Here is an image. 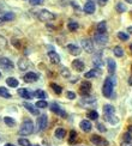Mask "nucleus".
I'll use <instances>...</instances> for the list:
<instances>
[{
    "instance_id": "obj_6",
    "label": "nucleus",
    "mask_w": 132,
    "mask_h": 146,
    "mask_svg": "<svg viewBox=\"0 0 132 146\" xmlns=\"http://www.w3.org/2000/svg\"><path fill=\"white\" fill-rule=\"evenodd\" d=\"M90 141H91L95 146H108V141L106 139H103L97 134H94V135L90 137Z\"/></svg>"
},
{
    "instance_id": "obj_21",
    "label": "nucleus",
    "mask_w": 132,
    "mask_h": 146,
    "mask_svg": "<svg viewBox=\"0 0 132 146\" xmlns=\"http://www.w3.org/2000/svg\"><path fill=\"white\" fill-rule=\"evenodd\" d=\"M30 66H31V64H30L28 60H25V59H21L19 61H18V67H19L21 71L28 70V67H30Z\"/></svg>"
},
{
    "instance_id": "obj_55",
    "label": "nucleus",
    "mask_w": 132,
    "mask_h": 146,
    "mask_svg": "<svg viewBox=\"0 0 132 146\" xmlns=\"http://www.w3.org/2000/svg\"><path fill=\"white\" fill-rule=\"evenodd\" d=\"M130 50H131V52H132V44H131V46H130Z\"/></svg>"
},
{
    "instance_id": "obj_40",
    "label": "nucleus",
    "mask_w": 132,
    "mask_h": 146,
    "mask_svg": "<svg viewBox=\"0 0 132 146\" xmlns=\"http://www.w3.org/2000/svg\"><path fill=\"white\" fill-rule=\"evenodd\" d=\"M118 37L121 40V41H129V37L130 36L126 34V33H123V31H120V33H118Z\"/></svg>"
},
{
    "instance_id": "obj_36",
    "label": "nucleus",
    "mask_w": 132,
    "mask_h": 146,
    "mask_svg": "<svg viewBox=\"0 0 132 146\" xmlns=\"http://www.w3.org/2000/svg\"><path fill=\"white\" fill-rule=\"evenodd\" d=\"M105 119H106L109 123H112V125H115V123L119 122V119H118L117 116H114V115H111V116H106Z\"/></svg>"
},
{
    "instance_id": "obj_11",
    "label": "nucleus",
    "mask_w": 132,
    "mask_h": 146,
    "mask_svg": "<svg viewBox=\"0 0 132 146\" xmlns=\"http://www.w3.org/2000/svg\"><path fill=\"white\" fill-rule=\"evenodd\" d=\"M83 10H84L85 13L93 15L94 12H95V10H96V5H95L94 1H91V0H88V1L85 3V5H84V9Z\"/></svg>"
},
{
    "instance_id": "obj_1",
    "label": "nucleus",
    "mask_w": 132,
    "mask_h": 146,
    "mask_svg": "<svg viewBox=\"0 0 132 146\" xmlns=\"http://www.w3.org/2000/svg\"><path fill=\"white\" fill-rule=\"evenodd\" d=\"M114 84H115V80L111 77H107L106 80L103 83V86H102V94L106 98H111L112 95H113V88H114Z\"/></svg>"
},
{
    "instance_id": "obj_25",
    "label": "nucleus",
    "mask_w": 132,
    "mask_h": 146,
    "mask_svg": "<svg viewBox=\"0 0 132 146\" xmlns=\"http://www.w3.org/2000/svg\"><path fill=\"white\" fill-rule=\"evenodd\" d=\"M96 29H97V33L99 34H106V29H107V23L105 21H102L97 24V27H96Z\"/></svg>"
},
{
    "instance_id": "obj_26",
    "label": "nucleus",
    "mask_w": 132,
    "mask_h": 146,
    "mask_svg": "<svg viewBox=\"0 0 132 146\" xmlns=\"http://www.w3.org/2000/svg\"><path fill=\"white\" fill-rule=\"evenodd\" d=\"M6 84L11 88H17L18 86V80L13 77H9L7 79H6Z\"/></svg>"
},
{
    "instance_id": "obj_57",
    "label": "nucleus",
    "mask_w": 132,
    "mask_h": 146,
    "mask_svg": "<svg viewBox=\"0 0 132 146\" xmlns=\"http://www.w3.org/2000/svg\"><path fill=\"white\" fill-rule=\"evenodd\" d=\"M0 77H1V73H0Z\"/></svg>"
},
{
    "instance_id": "obj_38",
    "label": "nucleus",
    "mask_w": 132,
    "mask_h": 146,
    "mask_svg": "<svg viewBox=\"0 0 132 146\" xmlns=\"http://www.w3.org/2000/svg\"><path fill=\"white\" fill-rule=\"evenodd\" d=\"M18 144H19L21 146H31V144H30V141L28 140V139H24V138L18 139Z\"/></svg>"
},
{
    "instance_id": "obj_46",
    "label": "nucleus",
    "mask_w": 132,
    "mask_h": 146,
    "mask_svg": "<svg viewBox=\"0 0 132 146\" xmlns=\"http://www.w3.org/2000/svg\"><path fill=\"white\" fill-rule=\"evenodd\" d=\"M66 96H67L69 100H75L76 98V94L75 92H71V91H67V92H66Z\"/></svg>"
},
{
    "instance_id": "obj_29",
    "label": "nucleus",
    "mask_w": 132,
    "mask_h": 146,
    "mask_svg": "<svg viewBox=\"0 0 132 146\" xmlns=\"http://www.w3.org/2000/svg\"><path fill=\"white\" fill-rule=\"evenodd\" d=\"M55 137L58 138V139H64L65 138V135H66V132H65V129L64 128H57V131H55Z\"/></svg>"
},
{
    "instance_id": "obj_47",
    "label": "nucleus",
    "mask_w": 132,
    "mask_h": 146,
    "mask_svg": "<svg viewBox=\"0 0 132 146\" xmlns=\"http://www.w3.org/2000/svg\"><path fill=\"white\" fill-rule=\"evenodd\" d=\"M97 128H99L100 132H106V128L103 127V125H102V123H99L97 125Z\"/></svg>"
},
{
    "instance_id": "obj_31",
    "label": "nucleus",
    "mask_w": 132,
    "mask_h": 146,
    "mask_svg": "<svg viewBox=\"0 0 132 146\" xmlns=\"http://www.w3.org/2000/svg\"><path fill=\"white\" fill-rule=\"evenodd\" d=\"M35 97H37V98H41L42 101H43L46 97H47V94L45 92V91H42V90H37V91H35V92L33 94Z\"/></svg>"
},
{
    "instance_id": "obj_23",
    "label": "nucleus",
    "mask_w": 132,
    "mask_h": 146,
    "mask_svg": "<svg viewBox=\"0 0 132 146\" xmlns=\"http://www.w3.org/2000/svg\"><path fill=\"white\" fill-rule=\"evenodd\" d=\"M79 28V24H78L76 21H69V23H67V29L70 30V31H72V33H75L76 30Z\"/></svg>"
},
{
    "instance_id": "obj_13",
    "label": "nucleus",
    "mask_w": 132,
    "mask_h": 146,
    "mask_svg": "<svg viewBox=\"0 0 132 146\" xmlns=\"http://www.w3.org/2000/svg\"><path fill=\"white\" fill-rule=\"evenodd\" d=\"M66 48H67L69 53L71 54V55H73V56H78V55H79V54L82 53L81 48H79V47H77L76 44H69Z\"/></svg>"
},
{
    "instance_id": "obj_28",
    "label": "nucleus",
    "mask_w": 132,
    "mask_h": 146,
    "mask_svg": "<svg viewBox=\"0 0 132 146\" xmlns=\"http://www.w3.org/2000/svg\"><path fill=\"white\" fill-rule=\"evenodd\" d=\"M4 122H5V125H7L9 127H15L16 126V121L12 117H10V116H5L4 117Z\"/></svg>"
},
{
    "instance_id": "obj_37",
    "label": "nucleus",
    "mask_w": 132,
    "mask_h": 146,
    "mask_svg": "<svg viewBox=\"0 0 132 146\" xmlns=\"http://www.w3.org/2000/svg\"><path fill=\"white\" fill-rule=\"evenodd\" d=\"M35 107H36V108H40V109H46V108L48 107V104H47V102H46V101H42V100H40V101L36 102Z\"/></svg>"
},
{
    "instance_id": "obj_17",
    "label": "nucleus",
    "mask_w": 132,
    "mask_h": 146,
    "mask_svg": "<svg viewBox=\"0 0 132 146\" xmlns=\"http://www.w3.org/2000/svg\"><path fill=\"white\" fill-rule=\"evenodd\" d=\"M23 107L27 109V110H29L30 113H31L33 115H39V110L37 108H36L35 106H33L31 103H28V102H24L23 103Z\"/></svg>"
},
{
    "instance_id": "obj_50",
    "label": "nucleus",
    "mask_w": 132,
    "mask_h": 146,
    "mask_svg": "<svg viewBox=\"0 0 132 146\" xmlns=\"http://www.w3.org/2000/svg\"><path fill=\"white\" fill-rule=\"evenodd\" d=\"M129 84H130V85H132V76H131V77H130V79H129Z\"/></svg>"
},
{
    "instance_id": "obj_44",
    "label": "nucleus",
    "mask_w": 132,
    "mask_h": 146,
    "mask_svg": "<svg viewBox=\"0 0 132 146\" xmlns=\"http://www.w3.org/2000/svg\"><path fill=\"white\" fill-rule=\"evenodd\" d=\"M96 101V97H84L83 98V102H85V103H93Z\"/></svg>"
},
{
    "instance_id": "obj_3",
    "label": "nucleus",
    "mask_w": 132,
    "mask_h": 146,
    "mask_svg": "<svg viewBox=\"0 0 132 146\" xmlns=\"http://www.w3.org/2000/svg\"><path fill=\"white\" fill-rule=\"evenodd\" d=\"M39 19L42 21V22H52L55 19V15L53 13V12L51 11H48V10H41L39 11Z\"/></svg>"
},
{
    "instance_id": "obj_51",
    "label": "nucleus",
    "mask_w": 132,
    "mask_h": 146,
    "mask_svg": "<svg viewBox=\"0 0 132 146\" xmlns=\"http://www.w3.org/2000/svg\"><path fill=\"white\" fill-rule=\"evenodd\" d=\"M127 31H129V33H131V34H132V27H130V28H129V29H127Z\"/></svg>"
},
{
    "instance_id": "obj_53",
    "label": "nucleus",
    "mask_w": 132,
    "mask_h": 146,
    "mask_svg": "<svg viewBox=\"0 0 132 146\" xmlns=\"http://www.w3.org/2000/svg\"><path fill=\"white\" fill-rule=\"evenodd\" d=\"M5 146H15V145H13V144H6Z\"/></svg>"
},
{
    "instance_id": "obj_27",
    "label": "nucleus",
    "mask_w": 132,
    "mask_h": 146,
    "mask_svg": "<svg viewBox=\"0 0 132 146\" xmlns=\"http://www.w3.org/2000/svg\"><path fill=\"white\" fill-rule=\"evenodd\" d=\"M113 53H114V55L118 56V58H121V56L124 55L123 48H121V47H119V46H117V47H114V48H113Z\"/></svg>"
},
{
    "instance_id": "obj_16",
    "label": "nucleus",
    "mask_w": 132,
    "mask_h": 146,
    "mask_svg": "<svg viewBox=\"0 0 132 146\" xmlns=\"http://www.w3.org/2000/svg\"><path fill=\"white\" fill-rule=\"evenodd\" d=\"M93 62L95 65V67H97V68H102V67H103V61H102V54L101 53L96 54L94 60H93Z\"/></svg>"
},
{
    "instance_id": "obj_49",
    "label": "nucleus",
    "mask_w": 132,
    "mask_h": 146,
    "mask_svg": "<svg viewBox=\"0 0 132 146\" xmlns=\"http://www.w3.org/2000/svg\"><path fill=\"white\" fill-rule=\"evenodd\" d=\"M121 146H132V143H125V141H123Z\"/></svg>"
},
{
    "instance_id": "obj_14",
    "label": "nucleus",
    "mask_w": 132,
    "mask_h": 146,
    "mask_svg": "<svg viewBox=\"0 0 132 146\" xmlns=\"http://www.w3.org/2000/svg\"><path fill=\"white\" fill-rule=\"evenodd\" d=\"M39 79V74H36L34 72H28L25 76H24V82L27 83H34Z\"/></svg>"
},
{
    "instance_id": "obj_48",
    "label": "nucleus",
    "mask_w": 132,
    "mask_h": 146,
    "mask_svg": "<svg viewBox=\"0 0 132 146\" xmlns=\"http://www.w3.org/2000/svg\"><path fill=\"white\" fill-rule=\"evenodd\" d=\"M107 1L108 0H97V3L101 5V6H103V5H106L107 4Z\"/></svg>"
},
{
    "instance_id": "obj_32",
    "label": "nucleus",
    "mask_w": 132,
    "mask_h": 146,
    "mask_svg": "<svg viewBox=\"0 0 132 146\" xmlns=\"http://www.w3.org/2000/svg\"><path fill=\"white\" fill-rule=\"evenodd\" d=\"M0 96L4 97V98H11V94L9 92V90L5 89L4 86L0 88Z\"/></svg>"
},
{
    "instance_id": "obj_20",
    "label": "nucleus",
    "mask_w": 132,
    "mask_h": 146,
    "mask_svg": "<svg viewBox=\"0 0 132 146\" xmlns=\"http://www.w3.org/2000/svg\"><path fill=\"white\" fill-rule=\"evenodd\" d=\"M48 58H49V60L53 64H59L60 62V56H59V54H57V52L51 50L49 53H48Z\"/></svg>"
},
{
    "instance_id": "obj_41",
    "label": "nucleus",
    "mask_w": 132,
    "mask_h": 146,
    "mask_svg": "<svg viewBox=\"0 0 132 146\" xmlns=\"http://www.w3.org/2000/svg\"><path fill=\"white\" fill-rule=\"evenodd\" d=\"M60 73H61V76H63L64 78H69V77L71 76V73H70L69 68H66V67H63L61 71H60Z\"/></svg>"
},
{
    "instance_id": "obj_19",
    "label": "nucleus",
    "mask_w": 132,
    "mask_h": 146,
    "mask_svg": "<svg viewBox=\"0 0 132 146\" xmlns=\"http://www.w3.org/2000/svg\"><path fill=\"white\" fill-rule=\"evenodd\" d=\"M107 65H108V73H109V74H114V73H115V68H117L115 61H114L113 59H108Z\"/></svg>"
},
{
    "instance_id": "obj_9",
    "label": "nucleus",
    "mask_w": 132,
    "mask_h": 146,
    "mask_svg": "<svg viewBox=\"0 0 132 146\" xmlns=\"http://www.w3.org/2000/svg\"><path fill=\"white\" fill-rule=\"evenodd\" d=\"M47 123H48V116L47 115H41L37 119V122H36V125H37V131L41 132V131L46 129Z\"/></svg>"
},
{
    "instance_id": "obj_24",
    "label": "nucleus",
    "mask_w": 132,
    "mask_h": 146,
    "mask_svg": "<svg viewBox=\"0 0 132 146\" xmlns=\"http://www.w3.org/2000/svg\"><path fill=\"white\" fill-rule=\"evenodd\" d=\"M100 70H96V68H94V70H91V71H89V72H87L85 74H84V77H85L87 79H89V78H95V77H97V76H100Z\"/></svg>"
},
{
    "instance_id": "obj_42",
    "label": "nucleus",
    "mask_w": 132,
    "mask_h": 146,
    "mask_svg": "<svg viewBox=\"0 0 132 146\" xmlns=\"http://www.w3.org/2000/svg\"><path fill=\"white\" fill-rule=\"evenodd\" d=\"M7 46V41H6L3 36H0V49H5Z\"/></svg>"
},
{
    "instance_id": "obj_4",
    "label": "nucleus",
    "mask_w": 132,
    "mask_h": 146,
    "mask_svg": "<svg viewBox=\"0 0 132 146\" xmlns=\"http://www.w3.org/2000/svg\"><path fill=\"white\" fill-rule=\"evenodd\" d=\"M94 41H95V43L99 46H106L108 43V35L96 33L94 36Z\"/></svg>"
},
{
    "instance_id": "obj_8",
    "label": "nucleus",
    "mask_w": 132,
    "mask_h": 146,
    "mask_svg": "<svg viewBox=\"0 0 132 146\" xmlns=\"http://www.w3.org/2000/svg\"><path fill=\"white\" fill-rule=\"evenodd\" d=\"M81 44H82V48L84 50H85L87 53H93L94 52V43H93V41L91 40H89V38H84L81 41Z\"/></svg>"
},
{
    "instance_id": "obj_39",
    "label": "nucleus",
    "mask_w": 132,
    "mask_h": 146,
    "mask_svg": "<svg viewBox=\"0 0 132 146\" xmlns=\"http://www.w3.org/2000/svg\"><path fill=\"white\" fill-rule=\"evenodd\" d=\"M76 139H77V133H76V131H71V132H70V139H69V143H70V144H73Z\"/></svg>"
},
{
    "instance_id": "obj_54",
    "label": "nucleus",
    "mask_w": 132,
    "mask_h": 146,
    "mask_svg": "<svg viewBox=\"0 0 132 146\" xmlns=\"http://www.w3.org/2000/svg\"><path fill=\"white\" fill-rule=\"evenodd\" d=\"M4 23V19H3V18H0V24H3Z\"/></svg>"
},
{
    "instance_id": "obj_56",
    "label": "nucleus",
    "mask_w": 132,
    "mask_h": 146,
    "mask_svg": "<svg viewBox=\"0 0 132 146\" xmlns=\"http://www.w3.org/2000/svg\"><path fill=\"white\" fill-rule=\"evenodd\" d=\"M35 146H40V145H35Z\"/></svg>"
},
{
    "instance_id": "obj_15",
    "label": "nucleus",
    "mask_w": 132,
    "mask_h": 146,
    "mask_svg": "<svg viewBox=\"0 0 132 146\" xmlns=\"http://www.w3.org/2000/svg\"><path fill=\"white\" fill-rule=\"evenodd\" d=\"M72 67H73L77 72H82L84 70V62L81 59H76L72 61Z\"/></svg>"
},
{
    "instance_id": "obj_5",
    "label": "nucleus",
    "mask_w": 132,
    "mask_h": 146,
    "mask_svg": "<svg viewBox=\"0 0 132 146\" xmlns=\"http://www.w3.org/2000/svg\"><path fill=\"white\" fill-rule=\"evenodd\" d=\"M0 67L5 71H12L15 65L9 58H0Z\"/></svg>"
},
{
    "instance_id": "obj_10",
    "label": "nucleus",
    "mask_w": 132,
    "mask_h": 146,
    "mask_svg": "<svg viewBox=\"0 0 132 146\" xmlns=\"http://www.w3.org/2000/svg\"><path fill=\"white\" fill-rule=\"evenodd\" d=\"M90 90H91V84H90V82H83L79 86V92L82 96L87 97L89 94H90Z\"/></svg>"
},
{
    "instance_id": "obj_45",
    "label": "nucleus",
    "mask_w": 132,
    "mask_h": 146,
    "mask_svg": "<svg viewBox=\"0 0 132 146\" xmlns=\"http://www.w3.org/2000/svg\"><path fill=\"white\" fill-rule=\"evenodd\" d=\"M45 0H29V3L31 5H42Z\"/></svg>"
},
{
    "instance_id": "obj_52",
    "label": "nucleus",
    "mask_w": 132,
    "mask_h": 146,
    "mask_svg": "<svg viewBox=\"0 0 132 146\" xmlns=\"http://www.w3.org/2000/svg\"><path fill=\"white\" fill-rule=\"evenodd\" d=\"M126 3H129V4H132V0H125Z\"/></svg>"
},
{
    "instance_id": "obj_30",
    "label": "nucleus",
    "mask_w": 132,
    "mask_h": 146,
    "mask_svg": "<svg viewBox=\"0 0 132 146\" xmlns=\"http://www.w3.org/2000/svg\"><path fill=\"white\" fill-rule=\"evenodd\" d=\"M15 17H16L15 13H12V12H6L3 17V19H4V22H11V21L15 19Z\"/></svg>"
},
{
    "instance_id": "obj_34",
    "label": "nucleus",
    "mask_w": 132,
    "mask_h": 146,
    "mask_svg": "<svg viewBox=\"0 0 132 146\" xmlns=\"http://www.w3.org/2000/svg\"><path fill=\"white\" fill-rule=\"evenodd\" d=\"M51 88L53 89V91H54V92H55L57 95H60V94H61V91H63L61 86H60V85H58V84H55V83H52V84H51Z\"/></svg>"
},
{
    "instance_id": "obj_2",
    "label": "nucleus",
    "mask_w": 132,
    "mask_h": 146,
    "mask_svg": "<svg viewBox=\"0 0 132 146\" xmlns=\"http://www.w3.org/2000/svg\"><path fill=\"white\" fill-rule=\"evenodd\" d=\"M33 132H34V123L31 120L24 121L19 127V131H18V133H19L21 135H29V134H31Z\"/></svg>"
},
{
    "instance_id": "obj_12",
    "label": "nucleus",
    "mask_w": 132,
    "mask_h": 146,
    "mask_svg": "<svg viewBox=\"0 0 132 146\" xmlns=\"http://www.w3.org/2000/svg\"><path fill=\"white\" fill-rule=\"evenodd\" d=\"M79 127H81V129L83 132H85V133L90 132V131H91V128H93L91 122H90L89 120H82L79 122Z\"/></svg>"
},
{
    "instance_id": "obj_33",
    "label": "nucleus",
    "mask_w": 132,
    "mask_h": 146,
    "mask_svg": "<svg viewBox=\"0 0 132 146\" xmlns=\"http://www.w3.org/2000/svg\"><path fill=\"white\" fill-rule=\"evenodd\" d=\"M87 116L89 117V120H97L99 119V113L96 110H90V111H88Z\"/></svg>"
},
{
    "instance_id": "obj_22",
    "label": "nucleus",
    "mask_w": 132,
    "mask_h": 146,
    "mask_svg": "<svg viewBox=\"0 0 132 146\" xmlns=\"http://www.w3.org/2000/svg\"><path fill=\"white\" fill-rule=\"evenodd\" d=\"M18 95H19L22 98H25V100H31V94L28 91V89H18Z\"/></svg>"
},
{
    "instance_id": "obj_43",
    "label": "nucleus",
    "mask_w": 132,
    "mask_h": 146,
    "mask_svg": "<svg viewBox=\"0 0 132 146\" xmlns=\"http://www.w3.org/2000/svg\"><path fill=\"white\" fill-rule=\"evenodd\" d=\"M123 139H124L125 143H131V134H130L129 132H127V133H124Z\"/></svg>"
},
{
    "instance_id": "obj_18",
    "label": "nucleus",
    "mask_w": 132,
    "mask_h": 146,
    "mask_svg": "<svg viewBox=\"0 0 132 146\" xmlns=\"http://www.w3.org/2000/svg\"><path fill=\"white\" fill-rule=\"evenodd\" d=\"M115 113V108L111 104H105L103 107V114H105V117L106 116H111V115H114Z\"/></svg>"
},
{
    "instance_id": "obj_7",
    "label": "nucleus",
    "mask_w": 132,
    "mask_h": 146,
    "mask_svg": "<svg viewBox=\"0 0 132 146\" xmlns=\"http://www.w3.org/2000/svg\"><path fill=\"white\" fill-rule=\"evenodd\" d=\"M49 108H51V110H52L54 114L59 115L60 117L66 119V116H67V114H66V111L64 110V109L60 108V106H59V104H57V103H52V104L49 106Z\"/></svg>"
},
{
    "instance_id": "obj_35",
    "label": "nucleus",
    "mask_w": 132,
    "mask_h": 146,
    "mask_svg": "<svg viewBox=\"0 0 132 146\" xmlns=\"http://www.w3.org/2000/svg\"><path fill=\"white\" fill-rule=\"evenodd\" d=\"M115 10H117L118 13H124L126 11V6L124 5V3H118L115 6Z\"/></svg>"
}]
</instances>
